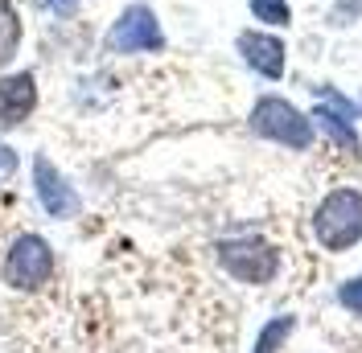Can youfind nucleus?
I'll list each match as a JSON object with an SVG mask.
<instances>
[{
    "mask_svg": "<svg viewBox=\"0 0 362 353\" xmlns=\"http://www.w3.org/2000/svg\"><path fill=\"white\" fill-rule=\"evenodd\" d=\"M288 333H293V316H276L268 329L259 333V341H255V353H276V349H280V341H284Z\"/></svg>",
    "mask_w": 362,
    "mask_h": 353,
    "instance_id": "9d476101",
    "label": "nucleus"
},
{
    "mask_svg": "<svg viewBox=\"0 0 362 353\" xmlns=\"http://www.w3.org/2000/svg\"><path fill=\"white\" fill-rule=\"evenodd\" d=\"M251 128L259 136H268L276 144H288V148H309V124L300 119V111L288 107L284 99H259L255 111H251Z\"/></svg>",
    "mask_w": 362,
    "mask_h": 353,
    "instance_id": "39448f33",
    "label": "nucleus"
},
{
    "mask_svg": "<svg viewBox=\"0 0 362 353\" xmlns=\"http://www.w3.org/2000/svg\"><path fill=\"white\" fill-rule=\"evenodd\" d=\"M317 239L329 246V251H341V246L358 243L362 239V193L358 189H338L329 193L325 205L317 210Z\"/></svg>",
    "mask_w": 362,
    "mask_h": 353,
    "instance_id": "7ed1b4c3",
    "label": "nucleus"
},
{
    "mask_svg": "<svg viewBox=\"0 0 362 353\" xmlns=\"http://www.w3.org/2000/svg\"><path fill=\"white\" fill-rule=\"evenodd\" d=\"M107 54H160L165 49V33H160V21L148 4H128L119 17L107 29Z\"/></svg>",
    "mask_w": 362,
    "mask_h": 353,
    "instance_id": "f03ea898",
    "label": "nucleus"
},
{
    "mask_svg": "<svg viewBox=\"0 0 362 353\" xmlns=\"http://www.w3.org/2000/svg\"><path fill=\"white\" fill-rule=\"evenodd\" d=\"M25 45V21H21V8L13 0H0V70H8L17 62Z\"/></svg>",
    "mask_w": 362,
    "mask_h": 353,
    "instance_id": "1a4fd4ad",
    "label": "nucleus"
},
{
    "mask_svg": "<svg viewBox=\"0 0 362 353\" xmlns=\"http://www.w3.org/2000/svg\"><path fill=\"white\" fill-rule=\"evenodd\" d=\"M37 111V74L33 70H4L0 74V132L21 128Z\"/></svg>",
    "mask_w": 362,
    "mask_h": 353,
    "instance_id": "0eeeda50",
    "label": "nucleus"
},
{
    "mask_svg": "<svg viewBox=\"0 0 362 353\" xmlns=\"http://www.w3.org/2000/svg\"><path fill=\"white\" fill-rule=\"evenodd\" d=\"M17 169H21V156H17V148L0 144V185H4V181H13V176H17Z\"/></svg>",
    "mask_w": 362,
    "mask_h": 353,
    "instance_id": "f8f14e48",
    "label": "nucleus"
},
{
    "mask_svg": "<svg viewBox=\"0 0 362 353\" xmlns=\"http://www.w3.org/2000/svg\"><path fill=\"white\" fill-rule=\"evenodd\" d=\"M239 54L251 70H259L268 78H280V70H284V45L268 33H239Z\"/></svg>",
    "mask_w": 362,
    "mask_h": 353,
    "instance_id": "6e6552de",
    "label": "nucleus"
},
{
    "mask_svg": "<svg viewBox=\"0 0 362 353\" xmlns=\"http://www.w3.org/2000/svg\"><path fill=\"white\" fill-rule=\"evenodd\" d=\"M83 0H42V8H49V13H58V17H70L74 8H78Z\"/></svg>",
    "mask_w": 362,
    "mask_h": 353,
    "instance_id": "4468645a",
    "label": "nucleus"
},
{
    "mask_svg": "<svg viewBox=\"0 0 362 353\" xmlns=\"http://www.w3.org/2000/svg\"><path fill=\"white\" fill-rule=\"evenodd\" d=\"M218 263L243 284H268L276 275V251L259 239H235V243H218Z\"/></svg>",
    "mask_w": 362,
    "mask_h": 353,
    "instance_id": "423d86ee",
    "label": "nucleus"
},
{
    "mask_svg": "<svg viewBox=\"0 0 362 353\" xmlns=\"http://www.w3.org/2000/svg\"><path fill=\"white\" fill-rule=\"evenodd\" d=\"M33 198L42 201V210L49 218L58 222H70L83 214V198H78V189L70 185V176L49 160L45 152L33 156Z\"/></svg>",
    "mask_w": 362,
    "mask_h": 353,
    "instance_id": "20e7f679",
    "label": "nucleus"
},
{
    "mask_svg": "<svg viewBox=\"0 0 362 353\" xmlns=\"http://www.w3.org/2000/svg\"><path fill=\"white\" fill-rule=\"evenodd\" d=\"M341 304H346L350 312H358V316H362V280H354V284L341 287Z\"/></svg>",
    "mask_w": 362,
    "mask_h": 353,
    "instance_id": "ddd939ff",
    "label": "nucleus"
},
{
    "mask_svg": "<svg viewBox=\"0 0 362 353\" xmlns=\"http://www.w3.org/2000/svg\"><path fill=\"white\" fill-rule=\"evenodd\" d=\"M54 280V246L42 234L25 230L4 251V284L17 292H37Z\"/></svg>",
    "mask_w": 362,
    "mask_h": 353,
    "instance_id": "f257e3e1",
    "label": "nucleus"
},
{
    "mask_svg": "<svg viewBox=\"0 0 362 353\" xmlns=\"http://www.w3.org/2000/svg\"><path fill=\"white\" fill-rule=\"evenodd\" d=\"M251 8H255V17H264V21H272V25H284V21H288L284 0H251Z\"/></svg>",
    "mask_w": 362,
    "mask_h": 353,
    "instance_id": "9b49d317",
    "label": "nucleus"
}]
</instances>
